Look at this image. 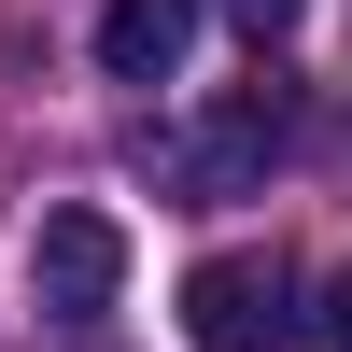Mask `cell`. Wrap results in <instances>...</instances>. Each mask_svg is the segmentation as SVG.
<instances>
[{
	"label": "cell",
	"instance_id": "4",
	"mask_svg": "<svg viewBox=\"0 0 352 352\" xmlns=\"http://www.w3.org/2000/svg\"><path fill=\"white\" fill-rule=\"evenodd\" d=\"M197 43V0H99V71L113 85H169Z\"/></svg>",
	"mask_w": 352,
	"mask_h": 352
},
{
	"label": "cell",
	"instance_id": "1",
	"mask_svg": "<svg viewBox=\"0 0 352 352\" xmlns=\"http://www.w3.org/2000/svg\"><path fill=\"white\" fill-rule=\"evenodd\" d=\"M113 296H127V226H113L99 197H71V212L28 226V310H43V324H99Z\"/></svg>",
	"mask_w": 352,
	"mask_h": 352
},
{
	"label": "cell",
	"instance_id": "3",
	"mask_svg": "<svg viewBox=\"0 0 352 352\" xmlns=\"http://www.w3.org/2000/svg\"><path fill=\"white\" fill-rule=\"evenodd\" d=\"M282 127H296V113H282V85H226V99L169 141V169H184L197 197H254V184H268V155H282Z\"/></svg>",
	"mask_w": 352,
	"mask_h": 352
},
{
	"label": "cell",
	"instance_id": "2",
	"mask_svg": "<svg viewBox=\"0 0 352 352\" xmlns=\"http://www.w3.org/2000/svg\"><path fill=\"white\" fill-rule=\"evenodd\" d=\"M184 338L197 352H296V268H282V254H212V268H184Z\"/></svg>",
	"mask_w": 352,
	"mask_h": 352
},
{
	"label": "cell",
	"instance_id": "5",
	"mask_svg": "<svg viewBox=\"0 0 352 352\" xmlns=\"http://www.w3.org/2000/svg\"><path fill=\"white\" fill-rule=\"evenodd\" d=\"M310 338H324V352H352V268L324 282V324H310Z\"/></svg>",
	"mask_w": 352,
	"mask_h": 352
},
{
	"label": "cell",
	"instance_id": "6",
	"mask_svg": "<svg viewBox=\"0 0 352 352\" xmlns=\"http://www.w3.org/2000/svg\"><path fill=\"white\" fill-rule=\"evenodd\" d=\"M226 14H240V28H282V14H296V0H226Z\"/></svg>",
	"mask_w": 352,
	"mask_h": 352
}]
</instances>
